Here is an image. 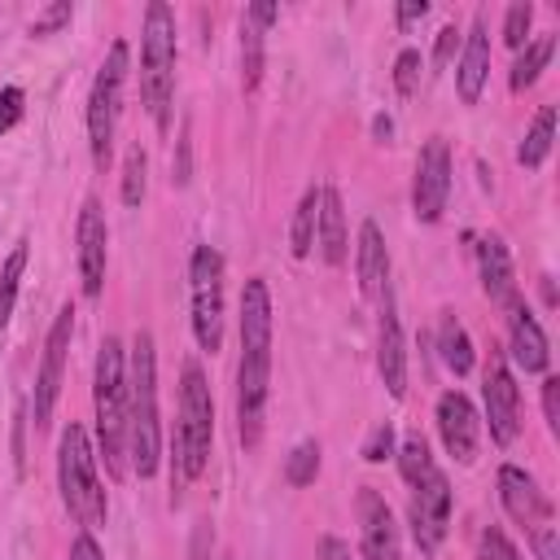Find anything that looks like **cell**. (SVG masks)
Masks as SVG:
<instances>
[{
    "mask_svg": "<svg viewBox=\"0 0 560 560\" xmlns=\"http://www.w3.org/2000/svg\"><path fill=\"white\" fill-rule=\"evenodd\" d=\"M542 416L547 429L560 433V376H542Z\"/></svg>",
    "mask_w": 560,
    "mask_h": 560,
    "instance_id": "cell-39",
    "label": "cell"
},
{
    "mask_svg": "<svg viewBox=\"0 0 560 560\" xmlns=\"http://www.w3.org/2000/svg\"><path fill=\"white\" fill-rule=\"evenodd\" d=\"M551 140H556V105H542V109L534 114V122H529L521 149H516V162H521L525 171H538V166L547 162V153H551Z\"/></svg>",
    "mask_w": 560,
    "mask_h": 560,
    "instance_id": "cell-25",
    "label": "cell"
},
{
    "mask_svg": "<svg viewBox=\"0 0 560 560\" xmlns=\"http://www.w3.org/2000/svg\"><path fill=\"white\" fill-rule=\"evenodd\" d=\"M188 302H192V337L206 354L223 346V254L214 245H192L188 258Z\"/></svg>",
    "mask_w": 560,
    "mask_h": 560,
    "instance_id": "cell-8",
    "label": "cell"
},
{
    "mask_svg": "<svg viewBox=\"0 0 560 560\" xmlns=\"http://www.w3.org/2000/svg\"><path fill=\"white\" fill-rule=\"evenodd\" d=\"M315 477H319V442L306 438V442H298V446L289 451V459H284V481H289V486H311Z\"/></svg>",
    "mask_w": 560,
    "mask_h": 560,
    "instance_id": "cell-31",
    "label": "cell"
},
{
    "mask_svg": "<svg viewBox=\"0 0 560 560\" xmlns=\"http://www.w3.org/2000/svg\"><path fill=\"white\" fill-rule=\"evenodd\" d=\"M451 197V149L442 136L424 140L416 158V179H411V210L420 223H438Z\"/></svg>",
    "mask_w": 560,
    "mask_h": 560,
    "instance_id": "cell-12",
    "label": "cell"
},
{
    "mask_svg": "<svg viewBox=\"0 0 560 560\" xmlns=\"http://www.w3.org/2000/svg\"><path fill=\"white\" fill-rule=\"evenodd\" d=\"M315 560H350V542H341L337 534H319V542H315Z\"/></svg>",
    "mask_w": 560,
    "mask_h": 560,
    "instance_id": "cell-41",
    "label": "cell"
},
{
    "mask_svg": "<svg viewBox=\"0 0 560 560\" xmlns=\"http://www.w3.org/2000/svg\"><path fill=\"white\" fill-rule=\"evenodd\" d=\"M127 455L140 481L158 472L162 459V420H158V346L140 328L127 350Z\"/></svg>",
    "mask_w": 560,
    "mask_h": 560,
    "instance_id": "cell-2",
    "label": "cell"
},
{
    "mask_svg": "<svg viewBox=\"0 0 560 560\" xmlns=\"http://www.w3.org/2000/svg\"><path fill=\"white\" fill-rule=\"evenodd\" d=\"M144 184H149V158H144V149L140 144H131L127 149V158H122V184H118V197H122V206H140L144 201Z\"/></svg>",
    "mask_w": 560,
    "mask_h": 560,
    "instance_id": "cell-29",
    "label": "cell"
},
{
    "mask_svg": "<svg viewBox=\"0 0 560 560\" xmlns=\"http://www.w3.org/2000/svg\"><path fill=\"white\" fill-rule=\"evenodd\" d=\"M477 560H525V556L499 525H486L481 538H477Z\"/></svg>",
    "mask_w": 560,
    "mask_h": 560,
    "instance_id": "cell-33",
    "label": "cell"
},
{
    "mask_svg": "<svg viewBox=\"0 0 560 560\" xmlns=\"http://www.w3.org/2000/svg\"><path fill=\"white\" fill-rule=\"evenodd\" d=\"M451 503H455V490L446 481L442 468L424 472L416 486H411V503H407V516H411V538L424 556H433L451 529Z\"/></svg>",
    "mask_w": 560,
    "mask_h": 560,
    "instance_id": "cell-11",
    "label": "cell"
},
{
    "mask_svg": "<svg viewBox=\"0 0 560 560\" xmlns=\"http://www.w3.org/2000/svg\"><path fill=\"white\" fill-rule=\"evenodd\" d=\"M481 402H486L490 442L512 446L516 433H521V389H516V376H512L503 350H494V346H490L486 368H481Z\"/></svg>",
    "mask_w": 560,
    "mask_h": 560,
    "instance_id": "cell-10",
    "label": "cell"
},
{
    "mask_svg": "<svg viewBox=\"0 0 560 560\" xmlns=\"http://www.w3.org/2000/svg\"><path fill=\"white\" fill-rule=\"evenodd\" d=\"M438 464H433V455H429V442H424V433H407L402 438V446H398V472H402V481L407 486H416L424 472H433Z\"/></svg>",
    "mask_w": 560,
    "mask_h": 560,
    "instance_id": "cell-30",
    "label": "cell"
},
{
    "mask_svg": "<svg viewBox=\"0 0 560 560\" xmlns=\"http://www.w3.org/2000/svg\"><path fill=\"white\" fill-rule=\"evenodd\" d=\"M389 455H394V429H389V420H381V424H372V433L363 442V459L368 464H385Z\"/></svg>",
    "mask_w": 560,
    "mask_h": 560,
    "instance_id": "cell-36",
    "label": "cell"
},
{
    "mask_svg": "<svg viewBox=\"0 0 560 560\" xmlns=\"http://www.w3.org/2000/svg\"><path fill=\"white\" fill-rule=\"evenodd\" d=\"M529 26H534V4H529V0H516V4L508 9V18H503V44L521 52V48H525Z\"/></svg>",
    "mask_w": 560,
    "mask_h": 560,
    "instance_id": "cell-34",
    "label": "cell"
},
{
    "mask_svg": "<svg viewBox=\"0 0 560 560\" xmlns=\"http://www.w3.org/2000/svg\"><path fill=\"white\" fill-rule=\"evenodd\" d=\"M477 271H481V289H486V298L494 302V306H512L516 298H521V289H516V271H512V254H508V245H503V236H477Z\"/></svg>",
    "mask_w": 560,
    "mask_h": 560,
    "instance_id": "cell-20",
    "label": "cell"
},
{
    "mask_svg": "<svg viewBox=\"0 0 560 560\" xmlns=\"http://www.w3.org/2000/svg\"><path fill=\"white\" fill-rule=\"evenodd\" d=\"M499 503H503V512H508L529 538L542 534V529H556V516H551L547 494L538 490V481H534L521 464H503V468H499Z\"/></svg>",
    "mask_w": 560,
    "mask_h": 560,
    "instance_id": "cell-13",
    "label": "cell"
},
{
    "mask_svg": "<svg viewBox=\"0 0 560 560\" xmlns=\"http://www.w3.org/2000/svg\"><path fill=\"white\" fill-rule=\"evenodd\" d=\"M459 44H464L459 26H442V31H438V39H433V66H438V70H442V66H451V57L459 52Z\"/></svg>",
    "mask_w": 560,
    "mask_h": 560,
    "instance_id": "cell-38",
    "label": "cell"
},
{
    "mask_svg": "<svg viewBox=\"0 0 560 560\" xmlns=\"http://www.w3.org/2000/svg\"><path fill=\"white\" fill-rule=\"evenodd\" d=\"M127 66H131V48H127V39H114L92 79V92H88V149H92L96 171H109V162H114V131H118V114H122Z\"/></svg>",
    "mask_w": 560,
    "mask_h": 560,
    "instance_id": "cell-7",
    "label": "cell"
},
{
    "mask_svg": "<svg viewBox=\"0 0 560 560\" xmlns=\"http://www.w3.org/2000/svg\"><path fill=\"white\" fill-rule=\"evenodd\" d=\"M354 512H359V556L363 560H398L402 542H398V521H394L389 503L372 486H359Z\"/></svg>",
    "mask_w": 560,
    "mask_h": 560,
    "instance_id": "cell-16",
    "label": "cell"
},
{
    "mask_svg": "<svg viewBox=\"0 0 560 560\" xmlns=\"http://www.w3.org/2000/svg\"><path fill=\"white\" fill-rule=\"evenodd\" d=\"M424 13H429V0H407V4H398V9H394V18H398V26H402V31H407L411 22H420Z\"/></svg>",
    "mask_w": 560,
    "mask_h": 560,
    "instance_id": "cell-44",
    "label": "cell"
},
{
    "mask_svg": "<svg viewBox=\"0 0 560 560\" xmlns=\"http://www.w3.org/2000/svg\"><path fill=\"white\" fill-rule=\"evenodd\" d=\"M315 228H319V188H306L298 210H293V223H289V254L293 258H306L311 245H315Z\"/></svg>",
    "mask_w": 560,
    "mask_h": 560,
    "instance_id": "cell-26",
    "label": "cell"
},
{
    "mask_svg": "<svg viewBox=\"0 0 560 560\" xmlns=\"http://www.w3.org/2000/svg\"><path fill=\"white\" fill-rule=\"evenodd\" d=\"M175 13L162 0H149L144 9V35H140V96L158 131L171 127V101H175Z\"/></svg>",
    "mask_w": 560,
    "mask_h": 560,
    "instance_id": "cell-5",
    "label": "cell"
},
{
    "mask_svg": "<svg viewBox=\"0 0 560 560\" xmlns=\"http://www.w3.org/2000/svg\"><path fill=\"white\" fill-rule=\"evenodd\" d=\"M271 398V289L262 276L241 289V363H236V433L254 451L262 442Z\"/></svg>",
    "mask_w": 560,
    "mask_h": 560,
    "instance_id": "cell-1",
    "label": "cell"
},
{
    "mask_svg": "<svg viewBox=\"0 0 560 560\" xmlns=\"http://www.w3.org/2000/svg\"><path fill=\"white\" fill-rule=\"evenodd\" d=\"M438 354H442V363H446L455 376H468L472 363H477L472 337H468V328L459 324L455 311H442V319H438Z\"/></svg>",
    "mask_w": 560,
    "mask_h": 560,
    "instance_id": "cell-23",
    "label": "cell"
},
{
    "mask_svg": "<svg viewBox=\"0 0 560 560\" xmlns=\"http://www.w3.org/2000/svg\"><path fill=\"white\" fill-rule=\"evenodd\" d=\"M70 18H74V4L70 0H57V4H44L35 18H31V35H52V31H61V26H70Z\"/></svg>",
    "mask_w": 560,
    "mask_h": 560,
    "instance_id": "cell-35",
    "label": "cell"
},
{
    "mask_svg": "<svg viewBox=\"0 0 560 560\" xmlns=\"http://www.w3.org/2000/svg\"><path fill=\"white\" fill-rule=\"evenodd\" d=\"M70 560H105V551H101V542L92 538V529H83V534L70 542Z\"/></svg>",
    "mask_w": 560,
    "mask_h": 560,
    "instance_id": "cell-42",
    "label": "cell"
},
{
    "mask_svg": "<svg viewBox=\"0 0 560 560\" xmlns=\"http://www.w3.org/2000/svg\"><path fill=\"white\" fill-rule=\"evenodd\" d=\"M354 271H359L363 298L381 302V293L389 289V249H385V236H381V223H376V219H363V223H359Z\"/></svg>",
    "mask_w": 560,
    "mask_h": 560,
    "instance_id": "cell-21",
    "label": "cell"
},
{
    "mask_svg": "<svg viewBox=\"0 0 560 560\" xmlns=\"http://www.w3.org/2000/svg\"><path fill=\"white\" fill-rule=\"evenodd\" d=\"M175 184H188V131L179 136V166H175Z\"/></svg>",
    "mask_w": 560,
    "mask_h": 560,
    "instance_id": "cell-45",
    "label": "cell"
},
{
    "mask_svg": "<svg viewBox=\"0 0 560 560\" xmlns=\"http://www.w3.org/2000/svg\"><path fill=\"white\" fill-rule=\"evenodd\" d=\"M376 372L394 398L407 394V346H402V324L394 306V289L381 293V324H376Z\"/></svg>",
    "mask_w": 560,
    "mask_h": 560,
    "instance_id": "cell-17",
    "label": "cell"
},
{
    "mask_svg": "<svg viewBox=\"0 0 560 560\" xmlns=\"http://www.w3.org/2000/svg\"><path fill=\"white\" fill-rule=\"evenodd\" d=\"M70 337H74V306H61L48 337H44V359L35 372V394H31V424L44 433L52 424V407L61 398V376H66V354H70Z\"/></svg>",
    "mask_w": 560,
    "mask_h": 560,
    "instance_id": "cell-9",
    "label": "cell"
},
{
    "mask_svg": "<svg viewBox=\"0 0 560 560\" xmlns=\"http://www.w3.org/2000/svg\"><path fill=\"white\" fill-rule=\"evenodd\" d=\"M276 18H280V9H276L271 0H254V4L245 9V22H254V26H262V31H267Z\"/></svg>",
    "mask_w": 560,
    "mask_h": 560,
    "instance_id": "cell-43",
    "label": "cell"
},
{
    "mask_svg": "<svg viewBox=\"0 0 560 560\" xmlns=\"http://www.w3.org/2000/svg\"><path fill=\"white\" fill-rule=\"evenodd\" d=\"M210 442H214V398L206 385V372L197 359L184 363V381H179V424L171 438V503L179 499V486L197 481L210 464Z\"/></svg>",
    "mask_w": 560,
    "mask_h": 560,
    "instance_id": "cell-3",
    "label": "cell"
},
{
    "mask_svg": "<svg viewBox=\"0 0 560 560\" xmlns=\"http://www.w3.org/2000/svg\"><path fill=\"white\" fill-rule=\"evenodd\" d=\"M26 258H31V245L18 241L13 254L0 262V328L9 324L13 315V302H18V284H22V271H26Z\"/></svg>",
    "mask_w": 560,
    "mask_h": 560,
    "instance_id": "cell-28",
    "label": "cell"
},
{
    "mask_svg": "<svg viewBox=\"0 0 560 560\" xmlns=\"http://www.w3.org/2000/svg\"><path fill=\"white\" fill-rule=\"evenodd\" d=\"M420 70H424L420 48H402V52L394 57V92H398V96H411V92L420 88Z\"/></svg>",
    "mask_w": 560,
    "mask_h": 560,
    "instance_id": "cell-32",
    "label": "cell"
},
{
    "mask_svg": "<svg viewBox=\"0 0 560 560\" xmlns=\"http://www.w3.org/2000/svg\"><path fill=\"white\" fill-rule=\"evenodd\" d=\"M92 411H96V446L109 477H122L127 459V350L118 337H105L92 372Z\"/></svg>",
    "mask_w": 560,
    "mask_h": 560,
    "instance_id": "cell-4",
    "label": "cell"
},
{
    "mask_svg": "<svg viewBox=\"0 0 560 560\" xmlns=\"http://www.w3.org/2000/svg\"><path fill=\"white\" fill-rule=\"evenodd\" d=\"M74 241H79V284H83V298H101V289H105V258H109V228H105V210H101L96 197H83Z\"/></svg>",
    "mask_w": 560,
    "mask_h": 560,
    "instance_id": "cell-14",
    "label": "cell"
},
{
    "mask_svg": "<svg viewBox=\"0 0 560 560\" xmlns=\"http://www.w3.org/2000/svg\"><path fill=\"white\" fill-rule=\"evenodd\" d=\"M438 438L446 446V455L455 464H472L477 459V446H481V416L477 407L468 402V394L459 389H446L438 398Z\"/></svg>",
    "mask_w": 560,
    "mask_h": 560,
    "instance_id": "cell-15",
    "label": "cell"
},
{
    "mask_svg": "<svg viewBox=\"0 0 560 560\" xmlns=\"http://www.w3.org/2000/svg\"><path fill=\"white\" fill-rule=\"evenodd\" d=\"M508 350H512V363L521 372H547L551 363V350H547V332L542 324L534 319V311L525 306V298H516L508 306Z\"/></svg>",
    "mask_w": 560,
    "mask_h": 560,
    "instance_id": "cell-19",
    "label": "cell"
},
{
    "mask_svg": "<svg viewBox=\"0 0 560 560\" xmlns=\"http://www.w3.org/2000/svg\"><path fill=\"white\" fill-rule=\"evenodd\" d=\"M372 136H376V140H381V144H385V140H389V136H394V122H389V118H385V114H376V118H372Z\"/></svg>",
    "mask_w": 560,
    "mask_h": 560,
    "instance_id": "cell-46",
    "label": "cell"
},
{
    "mask_svg": "<svg viewBox=\"0 0 560 560\" xmlns=\"http://www.w3.org/2000/svg\"><path fill=\"white\" fill-rule=\"evenodd\" d=\"M486 79H490V26H486V13H477L472 18V31L459 44V66H455L459 101L464 105H477L481 92H486Z\"/></svg>",
    "mask_w": 560,
    "mask_h": 560,
    "instance_id": "cell-18",
    "label": "cell"
},
{
    "mask_svg": "<svg viewBox=\"0 0 560 560\" xmlns=\"http://www.w3.org/2000/svg\"><path fill=\"white\" fill-rule=\"evenodd\" d=\"M551 52H556V35H538V39H529V44L516 52V61H512L508 88H512V92H525V88H534V83H538V74L547 70Z\"/></svg>",
    "mask_w": 560,
    "mask_h": 560,
    "instance_id": "cell-24",
    "label": "cell"
},
{
    "mask_svg": "<svg viewBox=\"0 0 560 560\" xmlns=\"http://www.w3.org/2000/svg\"><path fill=\"white\" fill-rule=\"evenodd\" d=\"M315 245L324 254L328 267H341L350 254V236H346V206L337 188H319V228H315Z\"/></svg>",
    "mask_w": 560,
    "mask_h": 560,
    "instance_id": "cell-22",
    "label": "cell"
},
{
    "mask_svg": "<svg viewBox=\"0 0 560 560\" xmlns=\"http://www.w3.org/2000/svg\"><path fill=\"white\" fill-rule=\"evenodd\" d=\"M57 490H61L66 512L83 529H101L105 525L109 503H105V486L96 477V451H92L88 429L79 420H70L61 429V442H57Z\"/></svg>",
    "mask_w": 560,
    "mask_h": 560,
    "instance_id": "cell-6",
    "label": "cell"
},
{
    "mask_svg": "<svg viewBox=\"0 0 560 560\" xmlns=\"http://www.w3.org/2000/svg\"><path fill=\"white\" fill-rule=\"evenodd\" d=\"M22 105H26V92H22L18 83L0 88V136H4L9 127H18V118H22Z\"/></svg>",
    "mask_w": 560,
    "mask_h": 560,
    "instance_id": "cell-37",
    "label": "cell"
},
{
    "mask_svg": "<svg viewBox=\"0 0 560 560\" xmlns=\"http://www.w3.org/2000/svg\"><path fill=\"white\" fill-rule=\"evenodd\" d=\"M188 560H214V529H210V521H197L192 542H188Z\"/></svg>",
    "mask_w": 560,
    "mask_h": 560,
    "instance_id": "cell-40",
    "label": "cell"
},
{
    "mask_svg": "<svg viewBox=\"0 0 560 560\" xmlns=\"http://www.w3.org/2000/svg\"><path fill=\"white\" fill-rule=\"evenodd\" d=\"M262 35H267L262 26H254V22L241 18V88L245 92H258V83H262V66H267Z\"/></svg>",
    "mask_w": 560,
    "mask_h": 560,
    "instance_id": "cell-27",
    "label": "cell"
}]
</instances>
